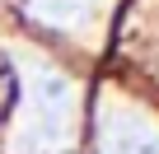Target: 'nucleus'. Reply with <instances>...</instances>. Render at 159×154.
<instances>
[{
	"label": "nucleus",
	"mask_w": 159,
	"mask_h": 154,
	"mask_svg": "<svg viewBox=\"0 0 159 154\" xmlns=\"http://www.w3.org/2000/svg\"><path fill=\"white\" fill-rule=\"evenodd\" d=\"M103 154H159V140L136 121H112L103 135Z\"/></svg>",
	"instance_id": "obj_1"
},
{
	"label": "nucleus",
	"mask_w": 159,
	"mask_h": 154,
	"mask_svg": "<svg viewBox=\"0 0 159 154\" xmlns=\"http://www.w3.org/2000/svg\"><path fill=\"white\" fill-rule=\"evenodd\" d=\"M28 5L52 24H75V19L89 14V0H28Z\"/></svg>",
	"instance_id": "obj_2"
}]
</instances>
